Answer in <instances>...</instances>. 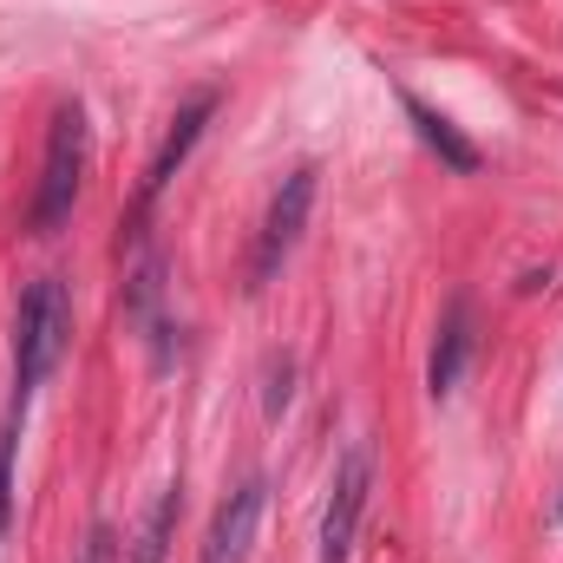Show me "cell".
Wrapping results in <instances>:
<instances>
[{"label":"cell","instance_id":"cell-1","mask_svg":"<svg viewBox=\"0 0 563 563\" xmlns=\"http://www.w3.org/2000/svg\"><path fill=\"white\" fill-rule=\"evenodd\" d=\"M73 341V301H66V282L40 276L26 295H20V321H13V407L26 413L33 387L59 367Z\"/></svg>","mask_w":563,"mask_h":563},{"label":"cell","instance_id":"cell-2","mask_svg":"<svg viewBox=\"0 0 563 563\" xmlns=\"http://www.w3.org/2000/svg\"><path fill=\"white\" fill-rule=\"evenodd\" d=\"M86 157H92V132H86V112L79 106H59L53 112V132H46V164H40V190H33V236H59L73 223V203H79V184H86Z\"/></svg>","mask_w":563,"mask_h":563},{"label":"cell","instance_id":"cell-3","mask_svg":"<svg viewBox=\"0 0 563 563\" xmlns=\"http://www.w3.org/2000/svg\"><path fill=\"white\" fill-rule=\"evenodd\" d=\"M314 164H295L282 177V190L269 197V217H263V236H256V256H250V288H269L276 269L295 256L301 230H308V210H314Z\"/></svg>","mask_w":563,"mask_h":563},{"label":"cell","instance_id":"cell-4","mask_svg":"<svg viewBox=\"0 0 563 563\" xmlns=\"http://www.w3.org/2000/svg\"><path fill=\"white\" fill-rule=\"evenodd\" d=\"M367 492H374V452H367V439H354V445L341 452V465H334V485H328L314 563H347L354 531H361V518H367Z\"/></svg>","mask_w":563,"mask_h":563},{"label":"cell","instance_id":"cell-5","mask_svg":"<svg viewBox=\"0 0 563 563\" xmlns=\"http://www.w3.org/2000/svg\"><path fill=\"white\" fill-rule=\"evenodd\" d=\"M263 498H269V485H263V478H243V485L217 505L210 538H203V558L197 563H250L256 525H263Z\"/></svg>","mask_w":563,"mask_h":563},{"label":"cell","instance_id":"cell-6","mask_svg":"<svg viewBox=\"0 0 563 563\" xmlns=\"http://www.w3.org/2000/svg\"><path fill=\"white\" fill-rule=\"evenodd\" d=\"M472 347H478V314H472V301H465V295H452V301H445V314H439L432 361H426V387H432V400H445V394L465 380Z\"/></svg>","mask_w":563,"mask_h":563},{"label":"cell","instance_id":"cell-7","mask_svg":"<svg viewBox=\"0 0 563 563\" xmlns=\"http://www.w3.org/2000/svg\"><path fill=\"white\" fill-rule=\"evenodd\" d=\"M217 112V92H197L177 119H170V139H164V151L151 157V170H144V190H139V203H157L164 197V184L177 177V164L190 157V144H197V132H203V119Z\"/></svg>","mask_w":563,"mask_h":563},{"label":"cell","instance_id":"cell-8","mask_svg":"<svg viewBox=\"0 0 563 563\" xmlns=\"http://www.w3.org/2000/svg\"><path fill=\"white\" fill-rule=\"evenodd\" d=\"M400 106H407V119H413V132L426 139V151H439V164H452V170H478V144L472 139H459V125L452 119H439L426 99H413V92H400Z\"/></svg>","mask_w":563,"mask_h":563},{"label":"cell","instance_id":"cell-9","mask_svg":"<svg viewBox=\"0 0 563 563\" xmlns=\"http://www.w3.org/2000/svg\"><path fill=\"white\" fill-rule=\"evenodd\" d=\"M177 505H184V492L170 485L157 505H151V518H144V538H139V563H164L170 551V525H177Z\"/></svg>","mask_w":563,"mask_h":563},{"label":"cell","instance_id":"cell-10","mask_svg":"<svg viewBox=\"0 0 563 563\" xmlns=\"http://www.w3.org/2000/svg\"><path fill=\"white\" fill-rule=\"evenodd\" d=\"M13 445H20V407L7 413V439H0V531L13 518Z\"/></svg>","mask_w":563,"mask_h":563}]
</instances>
